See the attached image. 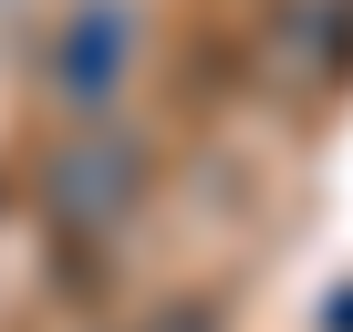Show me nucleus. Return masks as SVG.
I'll return each instance as SVG.
<instances>
[{
	"label": "nucleus",
	"mask_w": 353,
	"mask_h": 332,
	"mask_svg": "<svg viewBox=\"0 0 353 332\" xmlns=\"http://www.w3.org/2000/svg\"><path fill=\"white\" fill-rule=\"evenodd\" d=\"M145 187H156V156L125 125H83V135H63L42 156V208H52L63 239H114L145 208Z\"/></svg>",
	"instance_id": "obj_1"
},
{
	"label": "nucleus",
	"mask_w": 353,
	"mask_h": 332,
	"mask_svg": "<svg viewBox=\"0 0 353 332\" xmlns=\"http://www.w3.org/2000/svg\"><path fill=\"white\" fill-rule=\"evenodd\" d=\"M135 42H145V11H135V0H73L63 32H52L42 83H52L73 114H104V104L125 94V73H135Z\"/></svg>",
	"instance_id": "obj_2"
},
{
	"label": "nucleus",
	"mask_w": 353,
	"mask_h": 332,
	"mask_svg": "<svg viewBox=\"0 0 353 332\" xmlns=\"http://www.w3.org/2000/svg\"><path fill=\"white\" fill-rule=\"evenodd\" d=\"M145 332H219V301H166Z\"/></svg>",
	"instance_id": "obj_3"
},
{
	"label": "nucleus",
	"mask_w": 353,
	"mask_h": 332,
	"mask_svg": "<svg viewBox=\"0 0 353 332\" xmlns=\"http://www.w3.org/2000/svg\"><path fill=\"white\" fill-rule=\"evenodd\" d=\"M0 208H11V187H0Z\"/></svg>",
	"instance_id": "obj_4"
}]
</instances>
